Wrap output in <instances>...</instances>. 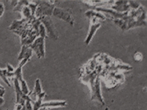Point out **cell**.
I'll use <instances>...</instances> for the list:
<instances>
[{
  "label": "cell",
  "instance_id": "cell-26",
  "mask_svg": "<svg viewBox=\"0 0 147 110\" xmlns=\"http://www.w3.org/2000/svg\"><path fill=\"white\" fill-rule=\"evenodd\" d=\"M7 110H9V109H7Z\"/></svg>",
  "mask_w": 147,
  "mask_h": 110
},
{
  "label": "cell",
  "instance_id": "cell-14",
  "mask_svg": "<svg viewBox=\"0 0 147 110\" xmlns=\"http://www.w3.org/2000/svg\"><path fill=\"white\" fill-rule=\"evenodd\" d=\"M28 1H18L16 6L14 7L13 11H19V12H21L23 7L25 6V5H28Z\"/></svg>",
  "mask_w": 147,
  "mask_h": 110
},
{
  "label": "cell",
  "instance_id": "cell-5",
  "mask_svg": "<svg viewBox=\"0 0 147 110\" xmlns=\"http://www.w3.org/2000/svg\"><path fill=\"white\" fill-rule=\"evenodd\" d=\"M52 15L55 16V18L64 21L71 26H74V18L72 16V11L71 9H63L59 7H55L53 10Z\"/></svg>",
  "mask_w": 147,
  "mask_h": 110
},
{
  "label": "cell",
  "instance_id": "cell-6",
  "mask_svg": "<svg viewBox=\"0 0 147 110\" xmlns=\"http://www.w3.org/2000/svg\"><path fill=\"white\" fill-rule=\"evenodd\" d=\"M45 39L41 37H38L33 43L29 45L30 48L32 51H34L36 54L37 57L38 58L45 57Z\"/></svg>",
  "mask_w": 147,
  "mask_h": 110
},
{
  "label": "cell",
  "instance_id": "cell-12",
  "mask_svg": "<svg viewBox=\"0 0 147 110\" xmlns=\"http://www.w3.org/2000/svg\"><path fill=\"white\" fill-rule=\"evenodd\" d=\"M46 93L45 92H42L40 95L38 96L36 98V100L32 102V107H33V110H39L41 109V104L43 103V99L45 96Z\"/></svg>",
  "mask_w": 147,
  "mask_h": 110
},
{
  "label": "cell",
  "instance_id": "cell-17",
  "mask_svg": "<svg viewBox=\"0 0 147 110\" xmlns=\"http://www.w3.org/2000/svg\"><path fill=\"white\" fill-rule=\"evenodd\" d=\"M38 34H39V37L44 38L45 39L46 38L48 37V36H47V34H46L45 28V27H44L42 24H41V25H40V26H39Z\"/></svg>",
  "mask_w": 147,
  "mask_h": 110
},
{
  "label": "cell",
  "instance_id": "cell-4",
  "mask_svg": "<svg viewBox=\"0 0 147 110\" xmlns=\"http://www.w3.org/2000/svg\"><path fill=\"white\" fill-rule=\"evenodd\" d=\"M38 19L45 28L47 36H48L53 40H57L59 35H58L57 28H55V25L53 22L51 18L49 16H43V17L38 18Z\"/></svg>",
  "mask_w": 147,
  "mask_h": 110
},
{
  "label": "cell",
  "instance_id": "cell-21",
  "mask_svg": "<svg viewBox=\"0 0 147 110\" xmlns=\"http://www.w3.org/2000/svg\"><path fill=\"white\" fill-rule=\"evenodd\" d=\"M5 12V6L2 2H0V18L3 15Z\"/></svg>",
  "mask_w": 147,
  "mask_h": 110
},
{
  "label": "cell",
  "instance_id": "cell-16",
  "mask_svg": "<svg viewBox=\"0 0 147 110\" xmlns=\"http://www.w3.org/2000/svg\"><path fill=\"white\" fill-rule=\"evenodd\" d=\"M28 6L31 10V13H32V15L33 17H34V14H35V11L37 9V4L35 1H31V2H28Z\"/></svg>",
  "mask_w": 147,
  "mask_h": 110
},
{
  "label": "cell",
  "instance_id": "cell-9",
  "mask_svg": "<svg viewBox=\"0 0 147 110\" xmlns=\"http://www.w3.org/2000/svg\"><path fill=\"white\" fill-rule=\"evenodd\" d=\"M32 49L30 48L29 46H25L23 45L22 47V50H21V52L19 54L18 57V60H29L31 58H32Z\"/></svg>",
  "mask_w": 147,
  "mask_h": 110
},
{
  "label": "cell",
  "instance_id": "cell-11",
  "mask_svg": "<svg viewBox=\"0 0 147 110\" xmlns=\"http://www.w3.org/2000/svg\"><path fill=\"white\" fill-rule=\"evenodd\" d=\"M67 105L66 101H50L47 103H44L41 104V108L44 109H49V108H56V107H65Z\"/></svg>",
  "mask_w": 147,
  "mask_h": 110
},
{
  "label": "cell",
  "instance_id": "cell-2",
  "mask_svg": "<svg viewBox=\"0 0 147 110\" xmlns=\"http://www.w3.org/2000/svg\"><path fill=\"white\" fill-rule=\"evenodd\" d=\"M83 81L85 83L89 85L91 91V100H97L98 102L104 105L105 103L103 100V97L101 95L100 91V77L95 73H90V74L83 78Z\"/></svg>",
  "mask_w": 147,
  "mask_h": 110
},
{
  "label": "cell",
  "instance_id": "cell-18",
  "mask_svg": "<svg viewBox=\"0 0 147 110\" xmlns=\"http://www.w3.org/2000/svg\"><path fill=\"white\" fill-rule=\"evenodd\" d=\"M32 102H33V101H32L29 97L26 99L25 103V109H26V110H33V107H32Z\"/></svg>",
  "mask_w": 147,
  "mask_h": 110
},
{
  "label": "cell",
  "instance_id": "cell-22",
  "mask_svg": "<svg viewBox=\"0 0 147 110\" xmlns=\"http://www.w3.org/2000/svg\"><path fill=\"white\" fill-rule=\"evenodd\" d=\"M24 105H21V104H18V103H16V107H15V110H22V108Z\"/></svg>",
  "mask_w": 147,
  "mask_h": 110
},
{
  "label": "cell",
  "instance_id": "cell-23",
  "mask_svg": "<svg viewBox=\"0 0 147 110\" xmlns=\"http://www.w3.org/2000/svg\"><path fill=\"white\" fill-rule=\"evenodd\" d=\"M5 93V91L4 89H0V97L3 98Z\"/></svg>",
  "mask_w": 147,
  "mask_h": 110
},
{
  "label": "cell",
  "instance_id": "cell-7",
  "mask_svg": "<svg viewBox=\"0 0 147 110\" xmlns=\"http://www.w3.org/2000/svg\"><path fill=\"white\" fill-rule=\"evenodd\" d=\"M107 9H110L119 13H124L131 10L129 1H117L113 2V4Z\"/></svg>",
  "mask_w": 147,
  "mask_h": 110
},
{
  "label": "cell",
  "instance_id": "cell-8",
  "mask_svg": "<svg viewBox=\"0 0 147 110\" xmlns=\"http://www.w3.org/2000/svg\"><path fill=\"white\" fill-rule=\"evenodd\" d=\"M14 82V87H15V90H16V103L21 104V105H25V101L27 99L29 96H25L22 93V92L21 90L20 86H19V82H18V80L16 78L12 79Z\"/></svg>",
  "mask_w": 147,
  "mask_h": 110
},
{
  "label": "cell",
  "instance_id": "cell-3",
  "mask_svg": "<svg viewBox=\"0 0 147 110\" xmlns=\"http://www.w3.org/2000/svg\"><path fill=\"white\" fill-rule=\"evenodd\" d=\"M37 4V9L34 17L38 18L43 16L52 15L53 10L55 7V2L54 1H35Z\"/></svg>",
  "mask_w": 147,
  "mask_h": 110
},
{
  "label": "cell",
  "instance_id": "cell-19",
  "mask_svg": "<svg viewBox=\"0 0 147 110\" xmlns=\"http://www.w3.org/2000/svg\"><path fill=\"white\" fill-rule=\"evenodd\" d=\"M134 59L136 61H141L142 60V54L140 52L136 53L135 54H134Z\"/></svg>",
  "mask_w": 147,
  "mask_h": 110
},
{
  "label": "cell",
  "instance_id": "cell-1",
  "mask_svg": "<svg viewBox=\"0 0 147 110\" xmlns=\"http://www.w3.org/2000/svg\"><path fill=\"white\" fill-rule=\"evenodd\" d=\"M87 18H89L90 27L87 36L84 41L86 45H88L90 41L96 34V31L101 26V21L106 20V16L101 12H97L94 10H89L85 13Z\"/></svg>",
  "mask_w": 147,
  "mask_h": 110
},
{
  "label": "cell",
  "instance_id": "cell-20",
  "mask_svg": "<svg viewBox=\"0 0 147 110\" xmlns=\"http://www.w3.org/2000/svg\"><path fill=\"white\" fill-rule=\"evenodd\" d=\"M5 69H6L7 73H14V71H15V69L13 68V66L9 64H7Z\"/></svg>",
  "mask_w": 147,
  "mask_h": 110
},
{
  "label": "cell",
  "instance_id": "cell-15",
  "mask_svg": "<svg viewBox=\"0 0 147 110\" xmlns=\"http://www.w3.org/2000/svg\"><path fill=\"white\" fill-rule=\"evenodd\" d=\"M0 77L2 78V80L6 83L9 87H11V84L9 82L8 78H7V70L6 69H0Z\"/></svg>",
  "mask_w": 147,
  "mask_h": 110
},
{
  "label": "cell",
  "instance_id": "cell-13",
  "mask_svg": "<svg viewBox=\"0 0 147 110\" xmlns=\"http://www.w3.org/2000/svg\"><path fill=\"white\" fill-rule=\"evenodd\" d=\"M21 12H22L23 15L22 18H25V19H27V20H31L33 18V16L32 15V13H31V10H30L28 5H25V6L23 7Z\"/></svg>",
  "mask_w": 147,
  "mask_h": 110
},
{
  "label": "cell",
  "instance_id": "cell-24",
  "mask_svg": "<svg viewBox=\"0 0 147 110\" xmlns=\"http://www.w3.org/2000/svg\"><path fill=\"white\" fill-rule=\"evenodd\" d=\"M5 103V100H4V99L2 98V97H0V105H3Z\"/></svg>",
  "mask_w": 147,
  "mask_h": 110
},
{
  "label": "cell",
  "instance_id": "cell-25",
  "mask_svg": "<svg viewBox=\"0 0 147 110\" xmlns=\"http://www.w3.org/2000/svg\"><path fill=\"white\" fill-rule=\"evenodd\" d=\"M22 110H26V109H25V105H24V106H23Z\"/></svg>",
  "mask_w": 147,
  "mask_h": 110
},
{
  "label": "cell",
  "instance_id": "cell-10",
  "mask_svg": "<svg viewBox=\"0 0 147 110\" xmlns=\"http://www.w3.org/2000/svg\"><path fill=\"white\" fill-rule=\"evenodd\" d=\"M42 93V89H41V82H40V80L39 79H37L36 81H35V84H34V87L33 91L30 92L28 96H29V98L33 101L34 99V101L36 100V98L38 97V95ZM34 102V101H33Z\"/></svg>",
  "mask_w": 147,
  "mask_h": 110
}]
</instances>
